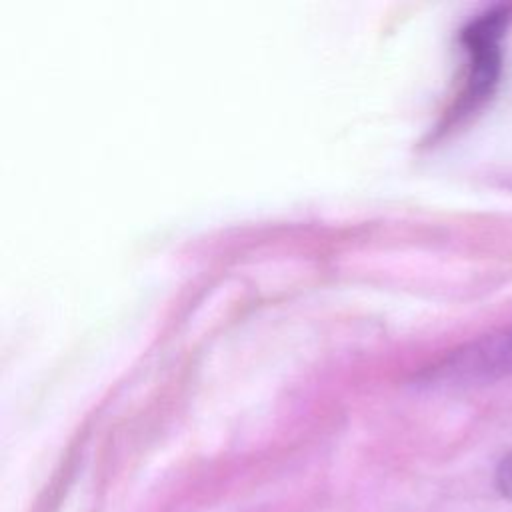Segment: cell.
Here are the masks:
<instances>
[{
  "instance_id": "1",
  "label": "cell",
  "mask_w": 512,
  "mask_h": 512,
  "mask_svg": "<svg viewBox=\"0 0 512 512\" xmlns=\"http://www.w3.org/2000/svg\"><path fill=\"white\" fill-rule=\"evenodd\" d=\"M512 20V12L508 6H500L476 18L464 30V46L468 52V92L466 96L472 100L484 98L500 72V44L502 36Z\"/></svg>"
},
{
  "instance_id": "2",
  "label": "cell",
  "mask_w": 512,
  "mask_h": 512,
  "mask_svg": "<svg viewBox=\"0 0 512 512\" xmlns=\"http://www.w3.org/2000/svg\"><path fill=\"white\" fill-rule=\"evenodd\" d=\"M512 374V326L484 336L456 352L442 376L456 382H486Z\"/></svg>"
},
{
  "instance_id": "3",
  "label": "cell",
  "mask_w": 512,
  "mask_h": 512,
  "mask_svg": "<svg viewBox=\"0 0 512 512\" xmlns=\"http://www.w3.org/2000/svg\"><path fill=\"white\" fill-rule=\"evenodd\" d=\"M496 488L504 498L512 500V448L504 454L496 468Z\"/></svg>"
}]
</instances>
